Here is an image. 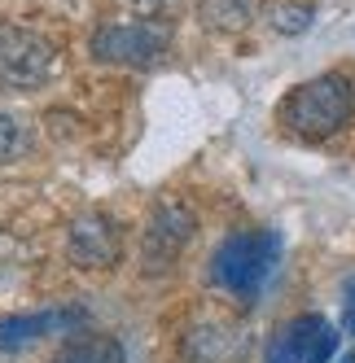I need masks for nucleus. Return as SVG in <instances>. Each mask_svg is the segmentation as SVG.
<instances>
[{
	"label": "nucleus",
	"instance_id": "1",
	"mask_svg": "<svg viewBox=\"0 0 355 363\" xmlns=\"http://www.w3.org/2000/svg\"><path fill=\"white\" fill-rule=\"evenodd\" d=\"M351 114H355V88H351V79L342 70H324V74H316V79L290 88L285 101H281V110H276L281 127L290 136H298V140L338 136L351 123Z\"/></svg>",
	"mask_w": 355,
	"mask_h": 363
},
{
	"label": "nucleus",
	"instance_id": "2",
	"mask_svg": "<svg viewBox=\"0 0 355 363\" xmlns=\"http://www.w3.org/2000/svg\"><path fill=\"white\" fill-rule=\"evenodd\" d=\"M276 263H281V237H276V232H268V228L233 232V237H224L219 250L211 254V280L228 298L250 306L263 294V284L272 280Z\"/></svg>",
	"mask_w": 355,
	"mask_h": 363
},
{
	"label": "nucleus",
	"instance_id": "3",
	"mask_svg": "<svg viewBox=\"0 0 355 363\" xmlns=\"http://www.w3.org/2000/svg\"><path fill=\"white\" fill-rule=\"evenodd\" d=\"M171 48V22L158 18H123V22H106L92 35V57L110 62V66H132L145 70L167 57Z\"/></svg>",
	"mask_w": 355,
	"mask_h": 363
},
{
	"label": "nucleus",
	"instance_id": "4",
	"mask_svg": "<svg viewBox=\"0 0 355 363\" xmlns=\"http://www.w3.org/2000/svg\"><path fill=\"white\" fill-rule=\"evenodd\" d=\"M58 48L40 31L0 22V92H36L53 79Z\"/></svg>",
	"mask_w": 355,
	"mask_h": 363
},
{
	"label": "nucleus",
	"instance_id": "5",
	"mask_svg": "<svg viewBox=\"0 0 355 363\" xmlns=\"http://www.w3.org/2000/svg\"><path fill=\"white\" fill-rule=\"evenodd\" d=\"M197 232V215L180 197H163L154 211H149L145 237H141V267L145 276H163L175 267V258L185 254V245L193 241Z\"/></svg>",
	"mask_w": 355,
	"mask_h": 363
},
{
	"label": "nucleus",
	"instance_id": "6",
	"mask_svg": "<svg viewBox=\"0 0 355 363\" xmlns=\"http://www.w3.org/2000/svg\"><path fill=\"white\" fill-rule=\"evenodd\" d=\"M338 350V328L324 315H298L272 333L263 363H329Z\"/></svg>",
	"mask_w": 355,
	"mask_h": 363
},
{
	"label": "nucleus",
	"instance_id": "7",
	"mask_svg": "<svg viewBox=\"0 0 355 363\" xmlns=\"http://www.w3.org/2000/svg\"><path fill=\"white\" fill-rule=\"evenodd\" d=\"M66 254L84 272H106L123 258V228L106 211H84L66 232Z\"/></svg>",
	"mask_w": 355,
	"mask_h": 363
},
{
	"label": "nucleus",
	"instance_id": "8",
	"mask_svg": "<svg viewBox=\"0 0 355 363\" xmlns=\"http://www.w3.org/2000/svg\"><path fill=\"white\" fill-rule=\"evenodd\" d=\"M84 324H88L84 306H53V311H36V315H13V320H0V350L36 346L53 333H80Z\"/></svg>",
	"mask_w": 355,
	"mask_h": 363
},
{
	"label": "nucleus",
	"instance_id": "9",
	"mask_svg": "<svg viewBox=\"0 0 355 363\" xmlns=\"http://www.w3.org/2000/svg\"><path fill=\"white\" fill-rule=\"evenodd\" d=\"M246 346V333L233 324H197L185 337V354L197 363H241Z\"/></svg>",
	"mask_w": 355,
	"mask_h": 363
},
{
	"label": "nucleus",
	"instance_id": "10",
	"mask_svg": "<svg viewBox=\"0 0 355 363\" xmlns=\"http://www.w3.org/2000/svg\"><path fill=\"white\" fill-rule=\"evenodd\" d=\"M53 363H123V342L110 337V333L80 328L75 337H66V342L58 346Z\"/></svg>",
	"mask_w": 355,
	"mask_h": 363
},
{
	"label": "nucleus",
	"instance_id": "11",
	"mask_svg": "<svg viewBox=\"0 0 355 363\" xmlns=\"http://www.w3.org/2000/svg\"><path fill=\"white\" fill-rule=\"evenodd\" d=\"M255 18V0H202V22L215 31H241Z\"/></svg>",
	"mask_w": 355,
	"mask_h": 363
},
{
	"label": "nucleus",
	"instance_id": "12",
	"mask_svg": "<svg viewBox=\"0 0 355 363\" xmlns=\"http://www.w3.org/2000/svg\"><path fill=\"white\" fill-rule=\"evenodd\" d=\"M312 18H316V9L312 5H294V0H281V5L268 9V22L281 35H302V31L312 27Z\"/></svg>",
	"mask_w": 355,
	"mask_h": 363
},
{
	"label": "nucleus",
	"instance_id": "13",
	"mask_svg": "<svg viewBox=\"0 0 355 363\" xmlns=\"http://www.w3.org/2000/svg\"><path fill=\"white\" fill-rule=\"evenodd\" d=\"M27 149H31V132H27V127H22L18 118L0 114V167H5V162H18V158H27Z\"/></svg>",
	"mask_w": 355,
	"mask_h": 363
},
{
	"label": "nucleus",
	"instance_id": "14",
	"mask_svg": "<svg viewBox=\"0 0 355 363\" xmlns=\"http://www.w3.org/2000/svg\"><path fill=\"white\" fill-rule=\"evenodd\" d=\"M136 18H158V22H171V13L185 5V0H123Z\"/></svg>",
	"mask_w": 355,
	"mask_h": 363
},
{
	"label": "nucleus",
	"instance_id": "15",
	"mask_svg": "<svg viewBox=\"0 0 355 363\" xmlns=\"http://www.w3.org/2000/svg\"><path fill=\"white\" fill-rule=\"evenodd\" d=\"M342 328L355 337V276L346 280V298H342Z\"/></svg>",
	"mask_w": 355,
	"mask_h": 363
},
{
	"label": "nucleus",
	"instance_id": "16",
	"mask_svg": "<svg viewBox=\"0 0 355 363\" xmlns=\"http://www.w3.org/2000/svg\"><path fill=\"white\" fill-rule=\"evenodd\" d=\"M342 363H355V354H346V359H342Z\"/></svg>",
	"mask_w": 355,
	"mask_h": 363
}]
</instances>
